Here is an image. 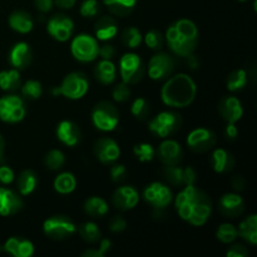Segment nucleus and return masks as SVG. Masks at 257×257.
<instances>
[{
    "label": "nucleus",
    "instance_id": "8",
    "mask_svg": "<svg viewBox=\"0 0 257 257\" xmlns=\"http://www.w3.org/2000/svg\"><path fill=\"white\" fill-rule=\"evenodd\" d=\"M99 44L94 37L89 34H79L73 39L70 52L73 57L82 63H89L97 59Z\"/></svg>",
    "mask_w": 257,
    "mask_h": 257
},
{
    "label": "nucleus",
    "instance_id": "26",
    "mask_svg": "<svg viewBox=\"0 0 257 257\" xmlns=\"http://www.w3.org/2000/svg\"><path fill=\"white\" fill-rule=\"evenodd\" d=\"M9 25L14 32L20 33V34H27L33 29V18L30 17L29 13L24 10H17L12 13L9 17Z\"/></svg>",
    "mask_w": 257,
    "mask_h": 257
},
{
    "label": "nucleus",
    "instance_id": "56",
    "mask_svg": "<svg viewBox=\"0 0 257 257\" xmlns=\"http://www.w3.org/2000/svg\"><path fill=\"white\" fill-rule=\"evenodd\" d=\"M186 62H187V64L190 65L191 69H196V68H198V59L193 55V53L186 55Z\"/></svg>",
    "mask_w": 257,
    "mask_h": 257
},
{
    "label": "nucleus",
    "instance_id": "22",
    "mask_svg": "<svg viewBox=\"0 0 257 257\" xmlns=\"http://www.w3.org/2000/svg\"><path fill=\"white\" fill-rule=\"evenodd\" d=\"M23 207V201L19 195L9 188L0 187V216H10L19 212Z\"/></svg>",
    "mask_w": 257,
    "mask_h": 257
},
{
    "label": "nucleus",
    "instance_id": "24",
    "mask_svg": "<svg viewBox=\"0 0 257 257\" xmlns=\"http://www.w3.org/2000/svg\"><path fill=\"white\" fill-rule=\"evenodd\" d=\"M3 250L14 257H30L34 253V246L27 238L10 237L3 246Z\"/></svg>",
    "mask_w": 257,
    "mask_h": 257
},
{
    "label": "nucleus",
    "instance_id": "10",
    "mask_svg": "<svg viewBox=\"0 0 257 257\" xmlns=\"http://www.w3.org/2000/svg\"><path fill=\"white\" fill-rule=\"evenodd\" d=\"M24 100L15 94L5 95L0 98V119L7 123H18L24 119Z\"/></svg>",
    "mask_w": 257,
    "mask_h": 257
},
{
    "label": "nucleus",
    "instance_id": "41",
    "mask_svg": "<svg viewBox=\"0 0 257 257\" xmlns=\"http://www.w3.org/2000/svg\"><path fill=\"white\" fill-rule=\"evenodd\" d=\"M218 240L223 243H231L237 237V228L231 223H222L216 232Z\"/></svg>",
    "mask_w": 257,
    "mask_h": 257
},
{
    "label": "nucleus",
    "instance_id": "14",
    "mask_svg": "<svg viewBox=\"0 0 257 257\" xmlns=\"http://www.w3.org/2000/svg\"><path fill=\"white\" fill-rule=\"evenodd\" d=\"M216 136L212 131L206 128L193 130L187 137V146L195 152H206L216 145Z\"/></svg>",
    "mask_w": 257,
    "mask_h": 257
},
{
    "label": "nucleus",
    "instance_id": "54",
    "mask_svg": "<svg viewBox=\"0 0 257 257\" xmlns=\"http://www.w3.org/2000/svg\"><path fill=\"white\" fill-rule=\"evenodd\" d=\"M246 186V181L242 176H236L232 178V187L237 191H242Z\"/></svg>",
    "mask_w": 257,
    "mask_h": 257
},
{
    "label": "nucleus",
    "instance_id": "27",
    "mask_svg": "<svg viewBox=\"0 0 257 257\" xmlns=\"http://www.w3.org/2000/svg\"><path fill=\"white\" fill-rule=\"evenodd\" d=\"M94 75L99 83L104 85H109L114 83L115 77H117V70L115 65L112 60L102 59L97 64L94 69Z\"/></svg>",
    "mask_w": 257,
    "mask_h": 257
},
{
    "label": "nucleus",
    "instance_id": "46",
    "mask_svg": "<svg viewBox=\"0 0 257 257\" xmlns=\"http://www.w3.org/2000/svg\"><path fill=\"white\" fill-rule=\"evenodd\" d=\"M127 176V170L123 165H114L110 168V177L113 182H122L125 180Z\"/></svg>",
    "mask_w": 257,
    "mask_h": 257
},
{
    "label": "nucleus",
    "instance_id": "32",
    "mask_svg": "<svg viewBox=\"0 0 257 257\" xmlns=\"http://www.w3.org/2000/svg\"><path fill=\"white\" fill-rule=\"evenodd\" d=\"M84 211L93 218H100L108 212V203L102 197H90L84 202Z\"/></svg>",
    "mask_w": 257,
    "mask_h": 257
},
{
    "label": "nucleus",
    "instance_id": "48",
    "mask_svg": "<svg viewBox=\"0 0 257 257\" xmlns=\"http://www.w3.org/2000/svg\"><path fill=\"white\" fill-rule=\"evenodd\" d=\"M15 175L13 172V170L8 166H2L0 167V182L3 185H10V183L14 181Z\"/></svg>",
    "mask_w": 257,
    "mask_h": 257
},
{
    "label": "nucleus",
    "instance_id": "3",
    "mask_svg": "<svg viewBox=\"0 0 257 257\" xmlns=\"http://www.w3.org/2000/svg\"><path fill=\"white\" fill-rule=\"evenodd\" d=\"M170 49L180 57H186L195 52L198 44L197 25L188 19H180L173 23L166 33Z\"/></svg>",
    "mask_w": 257,
    "mask_h": 257
},
{
    "label": "nucleus",
    "instance_id": "45",
    "mask_svg": "<svg viewBox=\"0 0 257 257\" xmlns=\"http://www.w3.org/2000/svg\"><path fill=\"white\" fill-rule=\"evenodd\" d=\"M80 15L84 18H93L99 13V4L97 0H84L80 5Z\"/></svg>",
    "mask_w": 257,
    "mask_h": 257
},
{
    "label": "nucleus",
    "instance_id": "16",
    "mask_svg": "<svg viewBox=\"0 0 257 257\" xmlns=\"http://www.w3.org/2000/svg\"><path fill=\"white\" fill-rule=\"evenodd\" d=\"M157 155L163 165L166 166H176L180 165L183 157V151L181 148L180 143L173 140H166L160 145L157 151Z\"/></svg>",
    "mask_w": 257,
    "mask_h": 257
},
{
    "label": "nucleus",
    "instance_id": "7",
    "mask_svg": "<svg viewBox=\"0 0 257 257\" xmlns=\"http://www.w3.org/2000/svg\"><path fill=\"white\" fill-rule=\"evenodd\" d=\"M77 227L67 216H52L43 223V232L47 237L55 241H62L75 233Z\"/></svg>",
    "mask_w": 257,
    "mask_h": 257
},
{
    "label": "nucleus",
    "instance_id": "30",
    "mask_svg": "<svg viewBox=\"0 0 257 257\" xmlns=\"http://www.w3.org/2000/svg\"><path fill=\"white\" fill-rule=\"evenodd\" d=\"M22 85V78L18 69L0 72V88L5 92H15Z\"/></svg>",
    "mask_w": 257,
    "mask_h": 257
},
{
    "label": "nucleus",
    "instance_id": "15",
    "mask_svg": "<svg viewBox=\"0 0 257 257\" xmlns=\"http://www.w3.org/2000/svg\"><path fill=\"white\" fill-rule=\"evenodd\" d=\"M94 152L98 160L104 165L114 163L119 158L120 150L115 141L108 137H100L94 145Z\"/></svg>",
    "mask_w": 257,
    "mask_h": 257
},
{
    "label": "nucleus",
    "instance_id": "21",
    "mask_svg": "<svg viewBox=\"0 0 257 257\" xmlns=\"http://www.w3.org/2000/svg\"><path fill=\"white\" fill-rule=\"evenodd\" d=\"M57 137L63 145L68 147H74L80 142L82 132L78 124L72 120H62L57 127Z\"/></svg>",
    "mask_w": 257,
    "mask_h": 257
},
{
    "label": "nucleus",
    "instance_id": "40",
    "mask_svg": "<svg viewBox=\"0 0 257 257\" xmlns=\"http://www.w3.org/2000/svg\"><path fill=\"white\" fill-rule=\"evenodd\" d=\"M133 153L141 162H151L156 156V150L150 143H140L133 147Z\"/></svg>",
    "mask_w": 257,
    "mask_h": 257
},
{
    "label": "nucleus",
    "instance_id": "58",
    "mask_svg": "<svg viewBox=\"0 0 257 257\" xmlns=\"http://www.w3.org/2000/svg\"><path fill=\"white\" fill-rule=\"evenodd\" d=\"M238 2H247V0H238Z\"/></svg>",
    "mask_w": 257,
    "mask_h": 257
},
{
    "label": "nucleus",
    "instance_id": "35",
    "mask_svg": "<svg viewBox=\"0 0 257 257\" xmlns=\"http://www.w3.org/2000/svg\"><path fill=\"white\" fill-rule=\"evenodd\" d=\"M79 235L85 242L95 243L100 240L102 233H100L99 227L94 222H85L79 227Z\"/></svg>",
    "mask_w": 257,
    "mask_h": 257
},
{
    "label": "nucleus",
    "instance_id": "57",
    "mask_svg": "<svg viewBox=\"0 0 257 257\" xmlns=\"http://www.w3.org/2000/svg\"><path fill=\"white\" fill-rule=\"evenodd\" d=\"M4 151H5V142H4V138H3V136L0 135V161L3 160Z\"/></svg>",
    "mask_w": 257,
    "mask_h": 257
},
{
    "label": "nucleus",
    "instance_id": "23",
    "mask_svg": "<svg viewBox=\"0 0 257 257\" xmlns=\"http://www.w3.org/2000/svg\"><path fill=\"white\" fill-rule=\"evenodd\" d=\"M118 33V23L113 17H104L99 18L95 23L94 27V34L95 39L100 40V42H108V40L113 39Z\"/></svg>",
    "mask_w": 257,
    "mask_h": 257
},
{
    "label": "nucleus",
    "instance_id": "55",
    "mask_svg": "<svg viewBox=\"0 0 257 257\" xmlns=\"http://www.w3.org/2000/svg\"><path fill=\"white\" fill-rule=\"evenodd\" d=\"M77 3V0H54V4L60 9H70Z\"/></svg>",
    "mask_w": 257,
    "mask_h": 257
},
{
    "label": "nucleus",
    "instance_id": "53",
    "mask_svg": "<svg viewBox=\"0 0 257 257\" xmlns=\"http://www.w3.org/2000/svg\"><path fill=\"white\" fill-rule=\"evenodd\" d=\"M225 133L230 140H235V138L238 136V130L235 125V123H227V127H226Z\"/></svg>",
    "mask_w": 257,
    "mask_h": 257
},
{
    "label": "nucleus",
    "instance_id": "1",
    "mask_svg": "<svg viewBox=\"0 0 257 257\" xmlns=\"http://www.w3.org/2000/svg\"><path fill=\"white\" fill-rule=\"evenodd\" d=\"M176 210L183 221L192 226H202L210 218L212 212V202L202 191L195 185L185 186L175 200Z\"/></svg>",
    "mask_w": 257,
    "mask_h": 257
},
{
    "label": "nucleus",
    "instance_id": "38",
    "mask_svg": "<svg viewBox=\"0 0 257 257\" xmlns=\"http://www.w3.org/2000/svg\"><path fill=\"white\" fill-rule=\"evenodd\" d=\"M183 171L185 168H181L178 165L166 166L163 176L172 186H183Z\"/></svg>",
    "mask_w": 257,
    "mask_h": 257
},
{
    "label": "nucleus",
    "instance_id": "5",
    "mask_svg": "<svg viewBox=\"0 0 257 257\" xmlns=\"http://www.w3.org/2000/svg\"><path fill=\"white\" fill-rule=\"evenodd\" d=\"M92 122L102 132H112L119 123V112L113 103L102 100L92 110Z\"/></svg>",
    "mask_w": 257,
    "mask_h": 257
},
{
    "label": "nucleus",
    "instance_id": "42",
    "mask_svg": "<svg viewBox=\"0 0 257 257\" xmlns=\"http://www.w3.org/2000/svg\"><path fill=\"white\" fill-rule=\"evenodd\" d=\"M131 112H132V114L135 115L137 119H146L148 113H150V105H148V102L145 98H137V99H135V102H133L132 107H131Z\"/></svg>",
    "mask_w": 257,
    "mask_h": 257
},
{
    "label": "nucleus",
    "instance_id": "31",
    "mask_svg": "<svg viewBox=\"0 0 257 257\" xmlns=\"http://www.w3.org/2000/svg\"><path fill=\"white\" fill-rule=\"evenodd\" d=\"M105 7L117 17H127L135 9L137 0H103Z\"/></svg>",
    "mask_w": 257,
    "mask_h": 257
},
{
    "label": "nucleus",
    "instance_id": "52",
    "mask_svg": "<svg viewBox=\"0 0 257 257\" xmlns=\"http://www.w3.org/2000/svg\"><path fill=\"white\" fill-rule=\"evenodd\" d=\"M34 4L40 13H48L53 9L54 0H34Z\"/></svg>",
    "mask_w": 257,
    "mask_h": 257
},
{
    "label": "nucleus",
    "instance_id": "49",
    "mask_svg": "<svg viewBox=\"0 0 257 257\" xmlns=\"http://www.w3.org/2000/svg\"><path fill=\"white\" fill-rule=\"evenodd\" d=\"M226 256L227 257H247L248 251L245 246L237 243V245H233L228 248L227 252H226Z\"/></svg>",
    "mask_w": 257,
    "mask_h": 257
},
{
    "label": "nucleus",
    "instance_id": "51",
    "mask_svg": "<svg viewBox=\"0 0 257 257\" xmlns=\"http://www.w3.org/2000/svg\"><path fill=\"white\" fill-rule=\"evenodd\" d=\"M196 180H197V175L195 170L192 167H186L183 171V186L195 185Z\"/></svg>",
    "mask_w": 257,
    "mask_h": 257
},
{
    "label": "nucleus",
    "instance_id": "47",
    "mask_svg": "<svg viewBox=\"0 0 257 257\" xmlns=\"http://www.w3.org/2000/svg\"><path fill=\"white\" fill-rule=\"evenodd\" d=\"M125 227H127V222H125L122 216H114L109 223V230L115 233L122 232V231L125 230Z\"/></svg>",
    "mask_w": 257,
    "mask_h": 257
},
{
    "label": "nucleus",
    "instance_id": "18",
    "mask_svg": "<svg viewBox=\"0 0 257 257\" xmlns=\"http://www.w3.org/2000/svg\"><path fill=\"white\" fill-rule=\"evenodd\" d=\"M112 201L118 210H132L137 206L138 201H140V195L132 186H122L114 191Z\"/></svg>",
    "mask_w": 257,
    "mask_h": 257
},
{
    "label": "nucleus",
    "instance_id": "29",
    "mask_svg": "<svg viewBox=\"0 0 257 257\" xmlns=\"http://www.w3.org/2000/svg\"><path fill=\"white\" fill-rule=\"evenodd\" d=\"M18 190H19L20 195L28 196L30 193L34 192L38 185V176L35 175L34 171L32 170H25L18 176L17 180Z\"/></svg>",
    "mask_w": 257,
    "mask_h": 257
},
{
    "label": "nucleus",
    "instance_id": "33",
    "mask_svg": "<svg viewBox=\"0 0 257 257\" xmlns=\"http://www.w3.org/2000/svg\"><path fill=\"white\" fill-rule=\"evenodd\" d=\"M77 187V180L69 172L60 173L54 180V190L60 195H69Z\"/></svg>",
    "mask_w": 257,
    "mask_h": 257
},
{
    "label": "nucleus",
    "instance_id": "36",
    "mask_svg": "<svg viewBox=\"0 0 257 257\" xmlns=\"http://www.w3.org/2000/svg\"><path fill=\"white\" fill-rule=\"evenodd\" d=\"M142 34H141L140 30L135 27L127 28V29L123 30L122 33V42L125 47L131 48V49H135L138 48L142 43Z\"/></svg>",
    "mask_w": 257,
    "mask_h": 257
},
{
    "label": "nucleus",
    "instance_id": "6",
    "mask_svg": "<svg viewBox=\"0 0 257 257\" xmlns=\"http://www.w3.org/2000/svg\"><path fill=\"white\" fill-rule=\"evenodd\" d=\"M182 127V118L178 113L171 112V110H165L160 114L156 115L155 118L150 120L151 132L160 138H167L171 135H175L180 128Z\"/></svg>",
    "mask_w": 257,
    "mask_h": 257
},
{
    "label": "nucleus",
    "instance_id": "34",
    "mask_svg": "<svg viewBox=\"0 0 257 257\" xmlns=\"http://www.w3.org/2000/svg\"><path fill=\"white\" fill-rule=\"evenodd\" d=\"M247 73L243 69L233 70L227 78V89L230 92H238L247 84Z\"/></svg>",
    "mask_w": 257,
    "mask_h": 257
},
{
    "label": "nucleus",
    "instance_id": "12",
    "mask_svg": "<svg viewBox=\"0 0 257 257\" xmlns=\"http://www.w3.org/2000/svg\"><path fill=\"white\" fill-rule=\"evenodd\" d=\"M175 70V59L167 53H157L148 62V77L153 80H162Z\"/></svg>",
    "mask_w": 257,
    "mask_h": 257
},
{
    "label": "nucleus",
    "instance_id": "19",
    "mask_svg": "<svg viewBox=\"0 0 257 257\" xmlns=\"http://www.w3.org/2000/svg\"><path fill=\"white\" fill-rule=\"evenodd\" d=\"M218 113L222 119L227 123H236L242 117L243 109L237 98L228 95V97L221 99L220 104H218Z\"/></svg>",
    "mask_w": 257,
    "mask_h": 257
},
{
    "label": "nucleus",
    "instance_id": "11",
    "mask_svg": "<svg viewBox=\"0 0 257 257\" xmlns=\"http://www.w3.org/2000/svg\"><path fill=\"white\" fill-rule=\"evenodd\" d=\"M143 198L146 202L155 210H162L172 202V191L161 182H153L147 186L143 192Z\"/></svg>",
    "mask_w": 257,
    "mask_h": 257
},
{
    "label": "nucleus",
    "instance_id": "4",
    "mask_svg": "<svg viewBox=\"0 0 257 257\" xmlns=\"http://www.w3.org/2000/svg\"><path fill=\"white\" fill-rule=\"evenodd\" d=\"M88 88H89V82L85 74L80 72H73L63 79L59 87L53 88L52 94L63 95L68 99H80L88 92Z\"/></svg>",
    "mask_w": 257,
    "mask_h": 257
},
{
    "label": "nucleus",
    "instance_id": "39",
    "mask_svg": "<svg viewBox=\"0 0 257 257\" xmlns=\"http://www.w3.org/2000/svg\"><path fill=\"white\" fill-rule=\"evenodd\" d=\"M22 87V94L25 99H38L42 97L43 88L38 80H27Z\"/></svg>",
    "mask_w": 257,
    "mask_h": 257
},
{
    "label": "nucleus",
    "instance_id": "17",
    "mask_svg": "<svg viewBox=\"0 0 257 257\" xmlns=\"http://www.w3.org/2000/svg\"><path fill=\"white\" fill-rule=\"evenodd\" d=\"M218 210L227 217L236 218L245 211V202L237 193H226L218 201Z\"/></svg>",
    "mask_w": 257,
    "mask_h": 257
},
{
    "label": "nucleus",
    "instance_id": "20",
    "mask_svg": "<svg viewBox=\"0 0 257 257\" xmlns=\"http://www.w3.org/2000/svg\"><path fill=\"white\" fill-rule=\"evenodd\" d=\"M33 60V53L29 45L24 42H19L12 48L9 53V62L14 69L24 70L30 65Z\"/></svg>",
    "mask_w": 257,
    "mask_h": 257
},
{
    "label": "nucleus",
    "instance_id": "28",
    "mask_svg": "<svg viewBox=\"0 0 257 257\" xmlns=\"http://www.w3.org/2000/svg\"><path fill=\"white\" fill-rule=\"evenodd\" d=\"M237 236L247 241L250 245L255 246L257 243V216L251 215L241 221L237 228Z\"/></svg>",
    "mask_w": 257,
    "mask_h": 257
},
{
    "label": "nucleus",
    "instance_id": "2",
    "mask_svg": "<svg viewBox=\"0 0 257 257\" xmlns=\"http://www.w3.org/2000/svg\"><path fill=\"white\" fill-rule=\"evenodd\" d=\"M197 94V85L190 75L178 73L168 78L161 89V98L166 105L185 108L192 104Z\"/></svg>",
    "mask_w": 257,
    "mask_h": 257
},
{
    "label": "nucleus",
    "instance_id": "25",
    "mask_svg": "<svg viewBox=\"0 0 257 257\" xmlns=\"http://www.w3.org/2000/svg\"><path fill=\"white\" fill-rule=\"evenodd\" d=\"M211 165L215 172L217 173H226L231 171L235 166V158L232 157L230 152L225 150H215L211 157Z\"/></svg>",
    "mask_w": 257,
    "mask_h": 257
},
{
    "label": "nucleus",
    "instance_id": "43",
    "mask_svg": "<svg viewBox=\"0 0 257 257\" xmlns=\"http://www.w3.org/2000/svg\"><path fill=\"white\" fill-rule=\"evenodd\" d=\"M145 43L150 49L160 50L163 47V35L158 30H150L145 35Z\"/></svg>",
    "mask_w": 257,
    "mask_h": 257
},
{
    "label": "nucleus",
    "instance_id": "13",
    "mask_svg": "<svg viewBox=\"0 0 257 257\" xmlns=\"http://www.w3.org/2000/svg\"><path fill=\"white\" fill-rule=\"evenodd\" d=\"M47 30L50 37L58 42H67L74 32V23L68 15L55 14L48 20Z\"/></svg>",
    "mask_w": 257,
    "mask_h": 257
},
{
    "label": "nucleus",
    "instance_id": "50",
    "mask_svg": "<svg viewBox=\"0 0 257 257\" xmlns=\"http://www.w3.org/2000/svg\"><path fill=\"white\" fill-rule=\"evenodd\" d=\"M115 53V48L113 47L112 44H104L102 47H99V50H98V55H99L102 59H107V60H112L114 58Z\"/></svg>",
    "mask_w": 257,
    "mask_h": 257
},
{
    "label": "nucleus",
    "instance_id": "44",
    "mask_svg": "<svg viewBox=\"0 0 257 257\" xmlns=\"http://www.w3.org/2000/svg\"><path fill=\"white\" fill-rule=\"evenodd\" d=\"M112 97L115 102L123 103L125 100H128L131 98V89L128 87V84H125L124 82L118 83L114 85L112 92Z\"/></svg>",
    "mask_w": 257,
    "mask_h": 257
},
{
    "label": "nucleus",
    "instance_id": "9",
    "mask_svg": "<svg viewBox=\"0 0 257 257\" xmlns=\"http://www.w3.org/2000/svg\"><path fill=\"white\" fill-rule=\"evenodd\" d=\"M119 73L125 84H136L145 77L146 68L140 55L127 53L119 59Z\"/></svg>",
    "mask_w": 257,
    "mask_h": 257
},
{
    "label": "nucleus",
    "instance_id": "37",
    "mask_svg": "<svg viewBox=\"0 0 257 257\" xmlns=\"http://www.w3.org/2000/svg\"><path fill=\"white\" fill-rule=\"evenodd\" d=\"M65 163V156L62 151L59 150H52L45 155L44 157V165L47 168L52 171L60 170Z\"/></svg>",
    "mask_w": 257,
    "mask_h": 257
}]
</instances>
